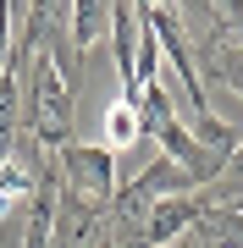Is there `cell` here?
Returning <instances> with one entry per match:
<instances>
[{"label":"cell","instance_id":"obj_1","mask_svg":"<svg viewBox=\"0 0 243 248\" xmlns=\"http://www.w3.org/2000/svg\"><path fill=\"white\" fill-rule=\"evenodd\" d=\"M22 105H28V133H33L45 149H66L72 143V122H78V89L61 78V66H55V55L50 50H39L28 55V66H22Z\"/></svg>","mask_w":243,"mask_h":248},{"label":"cell","instance_id":"obj_2","mask_svg":"<svg viewBox=\"0 0 243 248\" xmlns=\"http://www.w3.org/2000/svg\"><path fill=\"white\" fill-rule=\"evenodd\" d=\"M55 177H61L66 199L99 204V210H111V199L122 193L116 155H111L105 143H66V149H55Z\"/></svg>","mask_w":243,"mask_h":248},{"label":"cell","instance_id":"obj_3","mask_svg":"<svg viewBox=\"0 0 243 248\" xmlns=\"http://www.w3.org/2000/svg\"><path fill=\"white\" fill-rule=\"evenodd\" d=\"M199 210H205V193H182V199H161V204H149L144 226H138V248H177L182 232H194Z\"/></svg>","mask_w":243,"mask_h":248},{"label":"cell","instance_id":"obj_4","mask_svg":"<svg viewBox=\"0 0 243 248\" xmlns=\"http://www.w3.org/2000/svg\"><path fill=\"white\" fill-rule=\"evenodd\" d=\"M122 187H127V193H133L138 204H161V199H182V193H199V187H205V182H199L194 171H182L177 160H166V155H155L149 166L138 171L133 182H122Z\"/></svg>","mask_w":243,"mask_h":248},{"label":"cell","instance_id":"obj_5","mask_svg":"<svg viewBox=\"0 0 243 248\" xmlns=\"http://www.w3.org/2000/svg\"><path fill=\"white\" fill-rule=\"evenodd\" d=\"M111 6L116 0H66V39L78 55H89L99 39H111Z\"/></svg>","mask_w":243,"mask_h":248},{"label":"cell","instance_id":"obj_6","mask_svg":"<svg viewBox=\"0 0 243 248\" xmlns=\"http://www.w3.org/2000/svg\"><path fill=\"white\" fill-rule=\"evenodd\" d=\"M133 143H144V122H138V105L133 99H111L105 105V149H133Z\"/></svg>","mask_w":243,"mask_h":248},{"label":"cell","instance_id":"obj_7","mask_svg":"<svg viewBox=\"0 0 243 248\" xmlns=\"http://www.w3.org/2000/svg\"><path fill=\"white\" fill-rule=\"evenodd\" d=\"M205 78L227 83V89L243 99V45H232V39H221V45H205Z\"/></svg>","mask_w":243,"mask_h":248}]
</instances>
